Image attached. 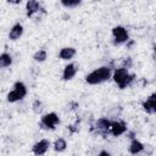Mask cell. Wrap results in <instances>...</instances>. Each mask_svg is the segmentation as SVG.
I'll use <instances>...</instances> for the list:
<instances>
[{
    "instance_id": "cell-13",
    "label": "cell",
    "mask_w": 156,
    "mask_h": 156,
    "mask_svg": "<svg viewBox=\"0 0 156 156\" xmlns=\"http://www.w3.org/2000/svg\"><path fill=\"white\" fill-rule=\"evenodd\" d=\"M76 52H77V51H76V49H74L73 46H65V48H62V49L60 50L58 57H60L61 60L68 61V60H72V58L74 57Z\"/></svg>"
},
{
    "instance_id": "cell-15",
    "label": "cell",
    "mask_w": 156,
    "mask_h": 156,
    "mask_svg": "<svg viewBox=\"0 0 156 156\" xmlns=\"http://www.w3.org/2000/svg\"><path fill=\"white\" fill-rule=\"evenodd\" d=\"M12 65V56L9 52L0 54V68H6Z\"/></svg>"
},
{
    "instance_id": "cell-3",
    "label": "cell",
    "mask_w": 156,
    "mask_h": 156,
    "mask_svg": "<svg viewBox=\"0 0 156 156\" xmlns=\"http://www.w3.org/2000/svg\"><path fill=\"white\" fill-rule=\"evenodd\" d=\"M12 88L13 89L6 96L9 102H11V104L12 102H17V101H21V100H23L26 98L28 90H27V87H26V84L23 82H20V80L15 82Z\"/></svg>"
},
{
    "instance_id": "cell-11",
    "label": "cell",
    "mask_w": 156,
    "mask_h": 156,
    "mask_svg": "<svg viewBox=\"0 0 156 156\" xmlns=\"http://www.w3.org/2000/svg\"><path fill=\"white\" fill-rule=\"evenodd\" d=\"M77 72H78V65L74 63V62H71V63H68V65L65 66V68L62 71V79L66 80V82L67 80H71V79L74 78V76L77 74Z\"/></svg>"
},
{
    "instance_id": "cell-18",
    "label": "cell",
    "mask_w": 156,
    "mask_h": 156,
    "mask_svg": "<svg viewBox=\"0 0 156 156\" xmlns=\"http://www.w3.org/2000/svg\"><path fill=\"white\" fill-rule=\"evenodd\" d=\"M82 4L80 0H61V5L66 9H74Z\"/></svg>"
},
{
    "instance_id": "cell-17",
    "label": "cell",
    "mask_w": 156,
    "mask_h": 156,
    "mask_svg": "<svg viewBox=\"0 0 156 156\" xmlns=\"http://www.w3.org/2000/svg\"><path fill=\"white\" fill-rule=\"evenodd\" d=\"M48 58V52H46V50H44V49H39L38 51H35L34 52V55H33V60L35 61V62H44L45 60Z\"/></svg>"
},
{
    "instance_id": "cell-8",
    "label": "cell",
    "mask_w": 156,
    "mask_h": 156,
    "mask_svg": "<svg viewBox=\"0 0 156 156\" xmlns=\"http://www.w3.org/2000/svg\"><path fill=\"white\" fill-rule=\"evenodd\" d=\"M50 146H51L50 140H48V139H41V140L37 141V143L33 145L32 152H33L35 156H43V155H45V154L48 152V150H49Z\"/></svg>"
},
{
    "instance_id": "cell-12",
    "label": "cell",
    "mask_w": 156,
    "mask_h": 156,
    "mask_svg": "<svg viewBox=\"0 0 156 156\" xmlns=\"http://www.w3.org/2000/svg\"><path fill=\"white\" fill-rule=\"evenodd\" d=\"M22 34H23V26L21 23H15L9 32V39L16 41L22 37Z\"/></svg>"
},
{
    "instance_id": "cell-6",
    "label": "cell",
    "mask_w": 156,
    "mask_h": 156,
    "mask_svg": "<svg viewBox=\"0 0 156 156\" xmlns=\"http://www.w3.org/2000/svg\"><path fill=\"white\" fill-rule=\"evenodd\" d=\"M45 13L44 7L41 6V4L39 1L35 0H29L26 2V16L28 18H32L35 13Z\"/></svg>"
},
{
    "instance_id": "cell-10",
    "label": "cell",
    "mask_w": 156,
    "mask_h": 156,
    "mask_svg": "<svg viewBox=\"0 0 156 156\" xmlns=\"http://www.w3.org/2000/svg\"><path fill=\"white\" fill-rule=\"evenodd\" d=\"M141 107L147 115H154L156 112V93H152L149 98H146V100L143 101Z\"/></svg>"
},
{
    "instance_id": "cell-1",
    "label": "cell",
    "mask_w": 156,
    "mask_h": 156,
    "mask_svg": "<svg viewBox=\"0 0 156 156\" xmlns=\"http://www.w3.org/2000/svg\"><path fill=\"white\" fill-rule=\"evenodd\" d=\"M112 76V69L108 66H101L99 68H95L89 74L85 76V82L90 85L101 84L106 80H108Z\"/></svg>"
},
{
    "instance_id": "cell-4",
    "label": "cell",
    "mask_w": 156,
    "mask_h": 156,
    "mask_svg": "<svg viewBox=\"0 0 156 156\" xmlns=\"http://www.w3.org/2000/svg\"><path fill=\"white\" fill-rule=\"evenodd\" d=\"M60 123V117L56 112H49L41 116L40 122H39V127L46 130H54L56 128V126Z\"/></svg>"
},
{
    "instance_id": "cell-21",
    "label": "cell",
    "mask_w": 156,
    "mask_h": 156,
    "mask_svg": "<svg viewBox=\"0 0 156 156\" xmlns=\"http://www.w3.org/2000/svg\"><path fill=\"white\" fill-rule=\"evenodd\" d=\"M130 66H132V60H130V57H127V58L123 61V66H122V67H124V68L128 69Z\"/></svg>"
},
{
    "instance_id": "cell-16",
    "label": "cell",
    "mask_w": 156,
    "mask_h": 156,
    "mask_svg": "<svg viewBox=\"0 0 156 156\" xmlns=\"http://www.w3.org/2000/svg\"><path fill=\"white\" fill-rule=\"evenodd\" d=\"M52 147H54V150H55L56 152H62V151H65V150L67 149V141H66L63 138H57V139L54 141Z\"/></svg>"
},
{
    "instance_id": "cell-19",
    "label": "cell",
    "mask_w": 156,
    "mask_h": 156,
    "mask_svg": "<svg viewBox=\"0 0 156 156\" xmlns=\"http://www.w3.org/2000/svg\"><path fill=\"white\" fill-rule=\"evenodd\" d=\"M43 108H44L43 102H41L39 99H37V100L33 101V104H32V110H33L34 113H37V115L41 113V112H43Z\"/></svg>"
},
{
    "instance_id": "cell-22",
    "label": "cell",
    "mask_w": 156,
    "mask_h": 156,
    "mask_svg": "<svg viewBox=\"0 0 156 156\" xmlns=\"http://www.w3.org/2000/svg\"><path fill=\"white\" fill-rule=\"evenodd\" d=\"M98 156H111V154H110L108 151H106V150H101Z\"/></svg>"
},
{
    "instance_id": "cell-14",
    "label": "cell",
    "mask_w": 156,
    "mask_h": 156,
    "mask_svg": "<svg viewBox=\"0 0 156 156\" xmlns=\"http://www.w3.org/2000/svg\"><path fill=\"white\" fill-rule=\"evenodd\" d=\"M144 149H145L144 144H143L141 141H139L138 139L133 138V139H132V141H130V144H129L128 151H129L132 155H138V154L143 152V151H144Z\"/></svg>"
},
{
    "instance_id": "cell-2",
    "label": "cell",
    "mask_w": 156,
    "mask_h": 156,
    "mask_svg": "<svg viewBox=\"0 0 156 156\" xmlns=\"http://www.w3.org/2000/svg\"><path fill=\"white\" fill-rule=\"evenodd\" d=\"M111 78L113 79V82L117 84L119 89H126L133 84L135 79V74L129 73V71L124 67H118L112 72Z\"/></svg>"
},
{
    "instance_id": "cell-20",
    "label": "cell",
    "mask_w": 156,
    "mask_h": 156,
    "mask_svg": "<svg viewBox=\"0 0 156 156\" xmlns=\"http://www.w3.org/2000/svg\"><path fill=\"white\" fill-rule=\"evenodd\" d=\"M77 126H79V121H77L74 124H72V126H69L68 127V129H69V132L73 134V133H76V132H78V129H79V127H77Z\"/></svg>"
},
{
    "instance_id": "cell-5",
    "label": "cell",
    "mask_w": 156,
    "mask_h": 156,
    "mask_svg": "<svg viewBox=\"0 0 156 156\" xmlns=\"http://www.w3.org/2000/svg\"><path fill=\"white\" fill-rule=\"evenodd\" d=\"M112 37H113V44L121 45L129 40L128 30L123 26H116L112 28Z\"/></svg>"
},
{
    "instance_id": "cell-7",
    "label": "cell",
    "mask_w": 156,
    "mask_h": 156,
    "mask_svg": "<svg viewBox=\"0 0 156 156\" xmlns=\"http://www.w3.org/2000/svg\"><path fill=\"white\" fill-rule=\"evenodd\" d=\"M110 126H111V121L108 118L100 117V118L96 119L95 126H94V129L96 130L98 134H100L102 136H106L110 133Z\"/></svg>"
},
{
    "instance_id": "cell-9",
    "label": "cell",
    "mask_w": 156,
    "mask_h": 156,
    "mask_svg": "<svg viewBox=\"0 0 156 156\" xmlns=\"http://www.w3.org/2000/svg\"><path fill=\"white\" fill-rule=\"evenodd\" d=\"M127 132V123L123 121H111L110 134L113 136H119Z\"/></svg>"
}]
</instances>
